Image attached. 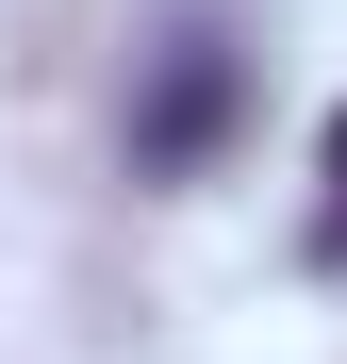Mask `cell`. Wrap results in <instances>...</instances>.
Masks as SVG:
<instances>
[{
    "mask_svg": "<svg viewBox=\"0 0 347 364\" xmlns=\"http://www.w3.org/2000/svg\"><path fill=\"white\" fill-rule=\"evenodd\" d=\"M231 116H248V50H231L215 17H182L149 50V100H133V182H199L231 149Z\"/></svg>",
    "mask_w": 347,
    "mask_h": 364,
    "instance_id": "6da1fadb",
    "label": "cell"
},
{
    "mask_svg": "<svg viewBox=\"0 0 347 364\" xmlns=\"http://www.w3.org/2000/svg\"><path fill=\"white\" fill-rule=\"evenodd\" d=\"M314 182H331V199H314V265H347V100H331V133H314Z\"/></svg>",
    "mask_w": 347,
    "mask_h": 364,
    "instance_id": "7a4b0ae2",
    "label": "cell"
}]
</instances>
